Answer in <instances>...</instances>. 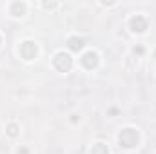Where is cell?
<instances>
[{"mask_svg":"<svg viewBox=\"0 0 156 154\" xmlns=\"http://www.w3.org/2000/svg\"><path fill=\"white\" fill-rule=\"evenodd\" d=\"M91 154H109V147H107L105 143L98 142V143H94V145L91 147Z\"/></svg>","mask_w":156,"mask_h":154,"instance_id":"cell-7","label":"cell"},{"mask_svg":"<svg viewBox=\"0 0 156 154\" xmlns=\"http://www.w3.org/2000/svg\"><path fill=\"white\" fill-rule=\"evenodd\" d=\"M53 65L56 67V71L67 73V71L73 67V58H71L67 53H56L55 58H53Z\"/></svg>","mask_w":156,"mask_h":154,"instance_id":"cell-2","label":"cell"},{"mask_svg":"<svg viewBox=\"0 0 156 154\" xmlns=\"http://www.w3.org/2000/svg\"><path fill=\"white\" fill-rule=\"evenodd\" d=\"M138 140H140V134H138V131L133 129V127L123 129V131L120 132V136H118L120 147H123V149H133V147H136V145H138Z\"/></svg>","mask_w":156,"mask_h":154,"instance_id":"cell-1","label":"cell"},{"mask_svg":"<svg viewBox=\"0 0 156 154\" xmlns=\"http://www.w3.org/2000/svg\"><path fill=\"white\" fill-rule=\"evenodd\" d=\"M11 15H15V16L26 15V4H22V2H13V4H11Z\"/></svg>","mask_w":156,"mask_h":154,"instance_id":"cell-6","label":"cell"},{"mask_svg":"<svg viewBox=\"0 0 156 154\" xmlns=\"http://www.w3.org/2000/svg\"><path fill=\"white\" fill-rule=\"evenodd\" d=\"M67 45H69V49H71V51H80V49L83 47V40L78 38V37H73V38H69Z\"/></svg>","mask_w":156,"mask_h":154,"instance_id":"cell-8","label":"cell"},{"mask_svg":"<svg viewBox=\"0 0 156 154\" xmlns=\"http://www.w3.org/2000/svg\"><path fill=\"white\" fill-rule=\"evenodd\" d=\"M82 64L87 67V69H94L98 65V54L94 51H87L83 56H82Z\"/></svg>","mask_w":156,"mask_h":154,"instance_id":"cell-5","label":"cell"},{"mask_svg":"<svg viewBox=\"0 0 156 154\" xmlns=\"http://www.w3.org/2000/svg\"><path fill=\"white\" fill-rule=\"evenodd\" d=\"M37 53H38L37 44L31 42V40H27V42H24V44L20 45V54H22L24 60H33V58H37Z\"/></svg>","mask_w":156,"mask_h":154,"instance_id":"cell-3","label":"cell"},{"mask_svg":"<svg viewBox=\"0 0 156 154\" xmlns=\"http://www.w3.org/2000/svg\"><path fill=\"white\" fill-rule=\"evenodd\" d=\"M134 54H144V47H142V45L134 47Z\"/></svg>","mask_w":156,"mask_h":154,"instance_id":"cell-10","label":"cell"},{"mask_svg":"<svg viewBox=\"0 0 156 154\" xmlns=\"http://www.w3.org/2000/svg\"><path fill=\"white\" fill-rule=\"evenodd\" d=\"M5 132H7V134H9L11 138H15V136H18V127H16L15 123H9V125H7V131H5Z\"/></svg>","mask_w":156,"mask_h":154,"instance_id":"cell-9","label":"cell"},{"mask_svg":"<svg viewBox=\"0 0 156 154\" xmlns=\"http://www.w3.org/2000/svg\"><path fill=\"white\" fill-rule=\"evenodd\" d=\"M129 26H131V29H133L134 33H144V31L147 29V20H145L142 15H136V16L131 18Z\"/></svg>","mask_w":156,"mask_h":154,"instance_id":"cell-4","label":"cell"}]
</instances>
